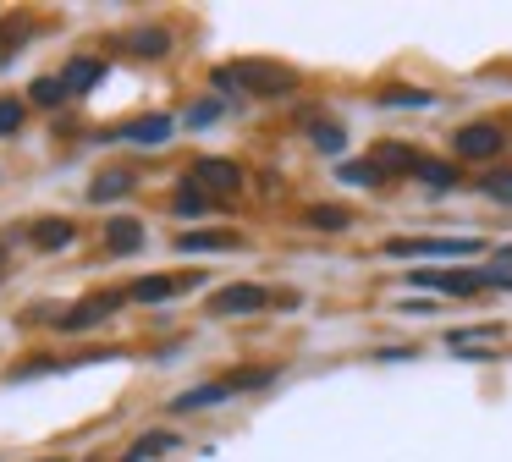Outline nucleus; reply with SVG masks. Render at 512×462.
Wrapping results in <instances>:
<instances>
[{"mask_svg":"<svg viewBox=\"0 0 512 462\" xmlns=\"http://www.w3.org/2000/svg\"><path fill=\"white\" fill-rule=\"evenodd\" d=\"M215 88L248 94V99H281L298 88V72L281 61H237V66H215Z\"/></svg>","mask_w":512,"mask_h":462,"instance_id":"1","label":"nucleus"},{"mask_svg":"<svg viewBox=\"0 0 512 462\" xmlns=\"http://www.w3.org/2000/svg\"><path fill=\"white\" fill-rule=\"evenodd\" d=\"M452 154L463 165H496L507 154V127L501 121H463L452 132Z\"/></svg>","mask_w":512,"mask_h":462,"instance_id":"2","label":"nucleus"},{"mask_svg":"<svg viewBox=\"0 0 512 462\" xmlns=\"http://www.w3.org/2000/svg\"><path fill=\"white\" fill-rule=\"evenodd\" d=\"M122 303H127V292H89L83 303L61 308V314H56V330H61V336H89V330H100Z\"/></svg>","mask_w":512,"mask_h":462,"instance_id":"3","label":"nucleus"},{"mask_svg":"<svg viewBox=\"0 0 512 462\" xmlns=\"http://www.w3.org/2000/svg\"><path fill=\"white\" fill-rule=\"evenodd\" d=\"M188 182L193 187H204V193L215 198V204H221V198H237L243 193V165L237 160H215V154H204V160H193V171H188Z\"/></svg>","mask_w":512,"mask_h":462,"instance_id":"4","label":"nucleus"},{"mask_svg":"<svg viewBox=\"0 0 512 462\" xmlns=\"http://www.w3.org/2000/svg\"><path fill=\"white\" fill-rule=\"evenodd\" d=\"M402 281L413 292H441V297H474L485 292V270H408Z\"/></svg>","mask_w":512,"mask_h":462,"instance_id":"5","label":"nucleus"},{"mask_svg":"<svg viewBox=\"0 0 512 462\" xmlns=\"http://www.w3.org/2000/svg\"><path fill=\"white\" fill-rule=\"evenodd\" d=\"M276 297L265 292L259 281H237V286H221V292L204 297V314L210 319H226V314H259V308H270Z\"/></svg>","mask_w":512,"mask_h":462,"instance_id":"6","label":"nucleus"},{"mask_svg":"<svg viewBox=\"0 0 512 462\" xmlns=\"http://www.w3.org/2000/svg\"><path fill=\"white\" fill-rule=\"evenodd\" d=\"M386 253L391 259H435V253L463 259V253H479V242L474 237H391Z\"/></svg>","mask_w":512,"mask_h":462,"instance_id":"7","label":"nucleus"},{"mask_svg":"<svg viewBox=\"0 0 512 462\" xmlns=\"http://www.w3.org/2000/svg\"><path fill=\"white\" fill-rule=\"evenodd\" d=\"M199 281H210V275H204V270H182V275H138V281L127 286V297H133V303H171V297L193 292Z\"/></svg>","mask_w":512,"mask_h":462,"instance_id":"8","label":"nucleus"},{"mask_svg":"<svg viewBox=\"0 0 512 462\" xmlns=\"http://www.w3.org/2000/svg\"><path fill=\"white\" fill-rule=\"evenodd\" d=\"M111 50L116 55H138V61H160V55H171V33L160 28V22H138V28L116 33Z\"/></svg>","mask_w":512,"mask_h":462,"instance_id":"9","label":"nucleus"},{"mask_svg":"<svg viewBox=\"0 0 512 462\" xmlns=\"http://www.w3.org/2000/svg\"><path fill=\"white\" fill-rule=\"evenodd\" d=\"M72 242H78V220H67V215H39V220H28V248L61 253V248H72Z\"/></svg>","mask_w":512,"mask_h":462,"instance_id":"10","label":"nucleus"},{"mask_svg":"<svg viewBox=\"0 0 512 462\" xmlns=\"http://www.w3.org/2000/svg\"><path fill=\"white\" fill-rule=\"evenodd\" d=\"M369 160H375L380 171H386V182H397V176H413V171H419V165H424V154L413 149V143H402V138H380Z\"/></svg>","mask_w":512,"mask_h":462,"instance_id":"11","label":"nucleus"},{"mask_svg":"<svg viewBox=\"0 0 512 462\" xmlns=\"http://www.w3.org/2000/svg\"><path fill=\"white\" fill-rule=\"evenodd\" d=\"M298 127L309 132V143L320 154H342L347 149V127L342 121H331V116H314V110H298Z\"/></svg>","mask_w":512,"mask_h":462,"instance_id":"12","label":"nucleus"},{"mask_svg":"<svg viewBox=\"0 0 512 462\" xmlns=\"http://www.w3.org/2000/svg\"><path fill=\"white\" fill-rule=\"evenodd\" d=\"M232 248H243V237H237L232 226H215V231L193 226L177 237V253H232Z\"/></svg>","mask_w":512,"mask_h":462,"instance_id":"13","label":"nucleus"},{"mask_svg":"<svg viewBox=\"0 0 512 462\" xmlns=\"http://www.w3.org/2000/svg\"><path fill=\"white\" fill-rule=\"evenodd\" d=\"M133 182H138V176L127 171V165H105V171L89 182V193H83V198H89V204H116V198L133 193Z\"/></svg>","mask_w":512,"mask_h":462,"instance_id":"14","label":"nucleus"},{"mask_svg":"<svg viewBox=\"0 0 512 462\" xmlns=\"http://www.w3.org/2000/svg\"><path fill=\"white\" fill-rule=\"evenodd\" d=\"M138 248H144V220H133V215L105 220V253L127 259V253H138Z\"/></svg>","mask_w":512,"mask_h":462,"instance_id":"15","label":"nucleus"},{"mask_svg":"<svg viewBox=\"0 0 512 462\" xmlns=\"http://www.w3.org/2000/svg\"><path fill=\"white\" fill-rule=\"evenodd\" d=\"M105 77V61L100 55H72L67 66H61V83H67V94H89V88H100Z\"/></svg>","mask_w":512,"mask_h":462,"instance_id":"16","label":"nucleus"},{"mask_svg":"<svg viewBox=\"0 0 512 462\" xmlns=\"http://www.w3.org/2000/svg\"><path fill=\"white\" fill-rule=\"evenodd\" d=\"M171 127H177L171 116H138V121H122L116 132H105V138H127V143H166V138H171Z\"/></svg>","mask_w":512,"mask_h":462,"instance_id":"17","label":"nucleus"},{"mask_svg":"<svg viewBox=\"0 0 512 462\" xmlns=\"http://www.w3.org/2000/svg\"><path fill=\"white\" fill-rule=\"evenodd\" d=\"M457 176H463V171H457L452 160H430V154H424V165L413 171V182H419L424 193H435V198H441V193H452V187H457Z\"/></svg>","mask_w":512,"mask_h":462,"instance_id":"18","label":"nucleus"},{"mask_svg":"<svg viewBox=\"0 0 512 462\" xmlns=\"http://www.w3.org/2000/svg\"><path fill=\"white\" fill-rule=\"evenodd\" d=\"M215 209V198L204 193V187H193V182H177V193H171V215H182V220H204Z\"/></svg>","mask_w":512,"mask_h":462,"instance_id":"19","label":"nucleus"},{"mask_svg":"<svg viewBox=\"0 0 512 462\" xmlns=\"http://www.w3.org/2000/svg\"><path fill=\"white\" fill-rule=\"evenodd\" d=\"M375 99H380L386 110H430V105H435L430 88H402V83H386Z\"/></svg>","mask_w":512,"mask_h":462,"instance_id":"20","label":"nucleus"},{"mask_svg":"<svg viewBox=\"0 0 512 462\" xmlns=\"http://www.w3.org/2000/svg\"><path fill=\"white\" fill-rule=\"evenodd\" d=\"M226 396H232V385H226V380L193 385V391H182L177 402H171V413H193V407H215V402H226Z\"/></svg>","mask_w":512,"mask_h":462,"instance_id":"21","label":"nucleus"},{"mask_svg":"<svg viewBox=\"0 0 512 462\" xmlns=\"http://www.w3.org/2000/svg\"><path fill=\"white\" fill-rule=\"evenodd\" d=\"M67 83H61V72L56 77H34V83H28V105H39V110H61L67 105Z\"/></svg>","mask_w":512,"mask_h":462,"instance_id":"22","label":"nucleus"},{"mask_svg":"<svg viewBox=\"0 0 512 462\" xmlns=\"http://www.w3.org/2000/svg\"><path fill=\"white\" fill-rule=\"evenodd\" d=\"M336 182H353V187H386V171L375 160H342L336 165Z\"/></svg>","mask_w":512,"mask_h":462,"instance_id":"23","label":"nucleus"},{"mask_svg":"<svg viewBox=\"0 0 512 462\" xmlns=\"http://www.w3.org/2000/svg\"><path fill=\"white\" fill-rule=\"evenodd\" d=\"M303 220H309L314 231H347V226H353V209H342V204H314V209H303Z\"/></svg>","mask_w":512,"mask_h":462,"instance_id":"24","label":"nucleus"},{"mask_svg":"<svg viewBox=\"0 0 512 462\" xmlns=\"http://www.w3.org/2000/svg\"><path fill=\"white\" fill-rule=\"evenodd\" d=\"M23 121H28V99L0 94V138H17V132H23Z\"/></svg>","mask_w":512,"mask_h":462,"instance_id":"25","label":"nucleus"},{"mask_svg":"<svg viewBox=\"0 0 512 462\" xmlns=\"http://www.w3.org/2000/svg\"><path fill=\"white\" fill-rule=\"evenodd\" d=\"M171 446H177V435H171V429H149V435L127 451V462H149L155 451H171Z\"/></svg>","mask_w":512,"mask_h":462,"instance_id":"26","label":"nucleus"},{"mask_svg":"<svg viewBox=\"0 0 512 462\" xmlns=\"http://www.w3.org/2000/svg\"><path fill=\"white\" fill-rule=\"evenodd\" d=\"M479 193H485V198H496V204H512V171H507V165L485 171V176H479Z\"/></svg>","mask_w":512,"mask_h":462,"instance_id":"27","label":"nucleus"},{"mask_svg":"<svg viewBox=\"0 0 512 462\" xmlns=\"http://www.w3.org/2000/svg\"><path fill=\"white\" fill-rule=\"evenodd\" d=\"M270 380H276V369H270V363H259V369H243V374H226L232 396H237V391H259V385H270Z\"/></svg>","mask_w":512,"mask_h":462,"instance_id":"28","label":"nucleus"},{"mask_svg":"<svg viewBox=\"0 0 512 462\" xmlns=\"http://www.w3.org/2000/svg\"><path fill=\"white\" fill-rule=\"evenodd\" d=\"M221 116H226V99H215V94H210V99H199V105L188 110V127H193V132H199V127H215Z\"/></svg>","mask_w":512,"mask_h":462,"instance_id":"29","label":"nucleus"},{"mask_svg":"<svg viewBox=\"0 0 512 462\" xmlns=\"http://www.w3.org/2000/svg\"><path fill=\"white\" fill-rule=\"evenodd\" d=\"M50 369H67V363H56V358H23L12 369V380H34V374H50Z\"/></svg>","mask_w":512,"mask_h":462,"instance_id":"30","label":"nucleus"},{"mask_svg":"<svg viewBox=\"0 0 512 462\" xmlns=\"http://www.w3.org/2000/svg\"><path fill=\"white\" fill-rule=\"evenodd\" d=\"M485 286H496V292H512V264H501V270H485Z\"/></svg>","mask_w":512,"mask_h":462,"instance_id":"31","label":"nucleus"},{"mask_svg":"<svg viewBox=\"0 0 512 462\" xmlns=\"http://www.w3.org/2000/svg\"><path fill=\"white\" fill-rule=\"evenodd\" d=\"M375 358H380V363H408V358H413V347H380Z\"/></svg>","mask_w":512,"mask_h":462,"instance_id":"32","label":"nucleus"},{"mask_svg":"<svg viewBox=\"0 0 512 462\" xmlns=\"http://www.w3.org/2000/svg\"><path fill=\"white\" fill-rule=\"evenodd\" d=\"M0 281H6V237H0Z\"/></svg>","mask_w":512,"mask_h":462,"instance_id":"33","label":"nucleus"},{"mask_svg":"<svg viewBox=\"0 0 512 462\" xmlns=\"http://www.w3.org/2000/svg\"><path fill=\"white\" fill-rule=\"evenodd\" d=\"M501 264H512V242H507V248H501Z\"/></svg>","mask_w":512,"mask_h":462,"instance_id":"34","label":"nucleus"},{"mask_svg":"<svg viewBox=\"0 0 512 462\" xmlns=\"http://www.w3.org/2000/svg\"><path fill=\"white\" fill-rule=\"evenodd\" d=\"M45 462H67V457H45Z\"/></svg>","mask_w":512,"mask_h":462,"instance_id":"35","label":"nucleus"}]
</instances>
